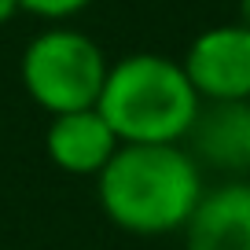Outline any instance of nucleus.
<instances>
[{
    "instance_id": "nucleus-5",
    "label": "nucleus",
    "mask_w": 250,
    "mask_h": 250,
    "mask_svg": "<svg viewBox=\"0 0 250 250\" xmlns=\"http://www.w3.org/2000/svg\"><path fill=\"white\" fill-rule=\"evenodd\" d=\"M203 169L228 173L232 180H247L250 173V100L235 103H203L184 136Z\"/></svg>"
},
{
    "instance_id": "nucleus-1",
    "label": "nucleus",
    "mask_w": 250,
    "mask_h": 250,
    "mask_svg": "<svg viewBox=\"0 0 250 250\" xmlns=\"http://www.w3.org/2000/svg\"><path fill=\"white\" fill-rule=\"evenodd\" d=\"M203 195L206 169L184 144H122L96 177L103 217L140 239L184 232Z\"/></svg>"
},
{
    "instance_id": "nucleus-8",
    "label": "nucleus",
    "mask_w": 250,
    "mask_h": 250,
    "mask_svg": "<svg viewBox=\"0 0 250 250\" xmlns=\"http://www.w3.org/2000/svg\"><path fill=\"white\" fill-rule=\"evenodd\" d=\"M96 0H19V8L33 19H44L48 26L52 22H70L74 15L88 11Z\"/></svg>"
},
{
    "instance_id": "nucleus-4",
    "label": "nucleus",
    "mask_w": 250,
    "mask_h": 250,
    "mask_svg": "<svg viewBox=\"0 0 250 250\" xmlns=\"http://www.w3.org/2000/svg\"><path fill=\"white\" fill-rule=\"evenodd\" d=\"M180 66L203 103L250 100V26L232 19L199 30L180 55Z\"/></svg>"
},
{
    "instance_id": "nucleus-10",
    "label": "nucleus",
    "mask_w": 250,
    "mask_h": 250,
    "mask_svg": "<svg viewBox=\"0 0 250 250\" xmlns=\"http://www.w3.org/2000/svg\"><path fill=\"white\" fill-rule=\"evenodd\" d=\"M239 22L250 26V0H239Z\"/></svg>"
},
{
    "instance_id": "nucleus-3",
    "label": "nucleus",
    "mask_w": 250,
    "mask_h": 250,
    "mask_svg": "<svg viewBox=\"0 0 250 250\" xmlns=\"http://www.w3.org/2000/svg\"><path fill=\"white\" fill-rule=\"evenodd\" d=\"M107 66L110 62L103 48L85 30L52 22L26 41L19 55V81H22V92L52 118L96 107Z\"/></svg>"
},
{
    "instance_id": "nucleus-7",
    "label": "nucleus",
    "mask_w": 250,
    "mask_h": 250,
    "mask_svg": "<svg viewBox=\"0 0 250 250\" xmlns=\"http://www.w3.org/2000/svg\"><path fill=\"white\" fill-rule=\"evenodd\" d=\"M180 235L184 250H250V180L206 188Z\"/></svg>"
},
{
    "instance_id": "nucleus-2",
    "label": "nucleus",
    "mask_w": 250,
    "mask_h": 250,
    "mask_svg": "<svg viewBox=\"0 0 250 250\" xmlns=\"http://www.w3.org/2000/svg\"><path fill=\"white\" fill-rule=\"evenodd\" d=\"M199 107L180 59L162 52H129L110 62L96 100L122 144H184Z\"/></svg>"
},
{
    "instance_id": "nucleus-9",
    "label": "nucleus",
    "mask_w": 250,
    "mask_h": 250,
    "mask_svg": "<svg viewBox=\"0 0 250 250\" xmlns=\"http://www.w3.org/2000/svg\"><path fill=\"white\" fill-rule=\"evenodd\" d=\"M15 15H22V8H19V0H0V26H8Z\"/></svg>"
},
{
    "instance_id": "nucleus-6",
    "label": "nucleus",
    "mask_w": 250,
    "mask_h": 250,
    "mask_svg": "<svg viewBox=\"0 0 250 250\" xmlns=\"http://www.w3.org/2000/svg\"><path fill=\"white\" fill-rule=\"evenodd\" d=\"M122 140L96 107L52 114L44 129V155L66 177H100V169L114 158Z\"/></svg>"
}]
</instances>
